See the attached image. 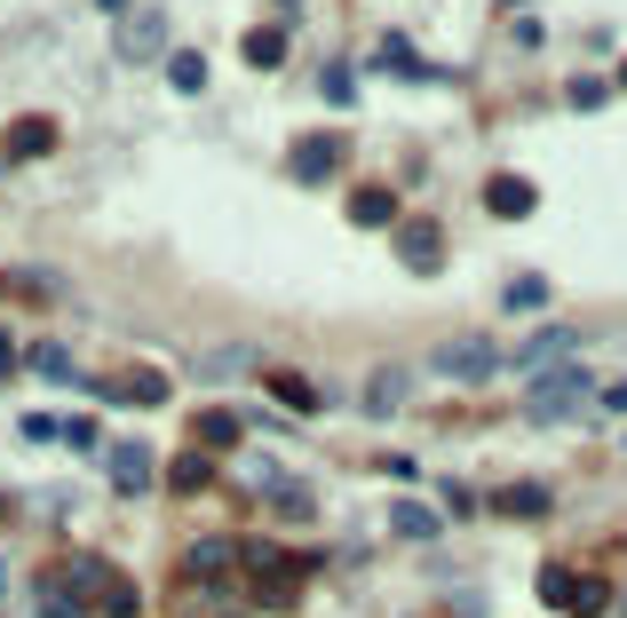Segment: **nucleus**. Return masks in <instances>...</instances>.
<instances>
[{"label": "nucleus", "instance_id": "nucleus-1", "mask_svg": "<svg viewBox=\"0 0 627 618\" xmlns=\"http://www.w3.org/2000/svg\"><path fill=\"white\" fill-rule=\"evenodd\" d=\"M588 397H596L588 365H548V373H533V389H524V412H533L540 428H556V421H572Z\"/></svg>", "mask_w": 627, "mask_h": 618}, {"label": "nucleus", "instance_id": "nucleus-2", "mask_svg": "<svg viewBox=\"0 0 627 618\" xmlns=\"http://www.w3.org/2000/svg\"><path fill=\"white\" fill-rule=\"evenodd\" d=\"M437 373L445 381H492V373H501V350H492L485 333H460V341L437 350Z\"/></svg>", "mask_w": 627, "mask_h": 618}, {"label": "nucleus", "instance_id": "nucleus-3", "mask_svg": "<svg viewBox=\"0 0 627 618\" xmlns=\"http://www.w3.org/2000/svg\"><path fill=\"white\" fill-rule=\"evenodd\" d=\"M334 167H342V135H303V144L286 151V175L294 183H326Z\"/></svg>", "mask_w": 627, "mask_h": 618}, {"label": "nucleus", "instance_id": "nucleus-4", "mask_svg": "<svg viewBox=\"0 0 627 618\" xmlns=\"http://www.w3.org/2000/svg\"><path fill=\"white\" fill-rule=\"evenodd\" d=\"M159 48H168V16H159V9L119 16V56H127V64H151Z\"/></svg>", "mask_w": 627, "mask_h": 618}, {"label": "nucleus", "instance_id": "nucleus-5", "mask_svg": "<svg viewBox=\"0 0 627 618\" xmlns=\"http://www.w3.org/2000/svg\"><path fill=\"white\" fill-rule=\"evenodd\" d=\"M533 206H540V191L524 183V175H492V183H485V215H501V222H524Z\"/></svg>", "mask_w": 627, "mask_h": 618}, {"label": "nucleus", "instance_id": "nucleus-6", "mask_svg": "<svg viewBox=\"0 0 627 618\" xmlns=\"http://www.w3.org/2000/svg\"><path fill=\"white\" fill-rule=\"evenodd\" d=\"M398 262H406V270H421V278H437V270H445L437 222H406V230H398Z\"/></svg>", "mask_w": 627, "mask_h": 618}, {"label": "nucleus", "instance_id": "nucleus-7", "mask_svg": "<svg viewBox=\"0 0 627 618\" xmlns=\"http://www.w3.org/2000/svg\"><path fill=\"white\" fill-rule=\"evenodd\" d=\"M48 151H56V119H41V112L16 119L9 144H0V159H9V167H16V159H48Z\"/></svg>", "mask_w": 627, "mask_h": 618}, {"label": "nucleus", "instance_id": "nucleus-8", "mask_svg": "<svg viewBox=\"0 0 627 618\" xmlns=\"http://www.w3.org/2000/svg\"><path fill=\"white\" fill-rule=\"evenodd\" d=\"M572 350H580V333H572V325H548V333H533V341L516 350V365H524V373H548L556 357H572Z\"/></svg>", "mask_w": 627, "mask_h": 618}, {"label": "nucleus", "instance_id": "nucleus-9", "mask_svg": "<svg viewBox=\"0 0 627 618\" xmlns=\"http://www.w3.org/2000/svg\"><path fill=\"white\" fill-rule=\"evenodd\" d=\"M104 468H112V484L119 492H151V453H144V444H112V453H104Z\"/></svg>", "mask_w": 627, "mask_h": 618}, {"label": "nucleus", "instance_id": "nucleus-10", "mask_svg": "<svg viewBox=\"0 0 627 618\" xmlns=\"http://www.w3.org/2000/svg\"><path fill=\"white\" fill-rule=\"evenodd\" d=\"M350 222H357V230H381V222H398V191H381V183L350 191Z\"/></svg>", "mask_w": 627, "mask_h": 618}, {"label": "nucleus", "instance_id": "nucleus-11", "mask_svg": "<svg viewBox=\"0 0 627 618\" xmlns=\"http://www.w3.org/2000/svg\"><path fill=\"white\" fill-rule=\"evenodd\" d=\"M64 579H72V595H80V603H104V587H112L119 571H112L104 556H72V563H64Z\"/></svg>", "mask_w": 627, "mask_h": 618}, {"label": "nucleus", "instance_id": "nucleus-12", "mask_svg": "<svg viewBox=\"0 0 627 618\" xmlns=\"http://www.w3.org/2000/svg\"><path fill=\"white\" fill-rule=\"evenodd\" d=\"M32 595H41V618H88V603L72 595V579H64V571H41V587H32Z\"/></svg>", "mask_w": 627, "mask_h": 618}, {"label": "nucleus", "instance_id": "nucleus-13", "mask_svg": "<svg viewBox=\"0 0 627 618\" xmlns=\"http://www.w3.org/2000/svg\"><path fill=\"white\" fill-rule=\"evenodd\" d=\"M230 563H239V547H230V539H200V547L183 556V571H191V579H223Z\"/></svg>", "mask_w": 627, "mask_h": 618}, {"label": "nucleus", "instance_id": "nucleus-14", "mask_svg": "<svg viewBox=\"0 0 627 618\" xmlns=\"http://www.w3.org/2000/svg\"><path fill=\"white\" fill-rule=\"evenodd\" d=\"M191 436H200V453H230V444H239V412H200Z\"/></svg>", "mask_w": 627, "mask_h": 618}, {"label": "nucleus", "instance_id": "nucleus-15", "mask_svg": "<svg viewBox=\"0 0 627 618\" xmlns=\"http://www.w3.org/2000/svg\"><path fill=\"white\" fill-rule=\"evenodd\" d=\"M207 484H215V460L200 453V444H191V453L168 468V492H207Z\"/></svg>", "mask_w": 627, "mask_h": 618}, {"label": "nucleus", "instance_id": "nucleus-16", "mask_svg": "<svg viewBox=\"0 0 627 618\" xmlns=\"http://www.w3.org/2000/svg\"><path fill=\"white\" fill-rule=\"evenodd\" d=\"M247 64H254V72H278V64H286V32L254 24V32H247Z\"/></svg>", "mask_w": 627, "mask_h": 618}, {"label": "nucleus", "instance_id": "nucleus-17", "mask_svg": "<svg viewBox=\"0 0 627 618\" xmlns=\"http://www.w3.org/2000/svg\"><path fill=\"white\" fill-rule=\"evenodd\" d=\"M112 397H127V404H168V373H119Z\"/></svg>", "mask_w": 627, "mask_h": 618}, {"label": "nucleus", "instance_id": "nucleus-18", "mask_svg": "<svg viewBox=\"0 0 627 618\" xmlns=\"http://www.w3.org/2000/svg\"><path fill=\"white\" fill-rule=\"evenodd\" d=\"M389 531H398V539H437V515H429L421 500H398V507H389Z\"/></svg>", "mask_w": 627, "mask_h": 618}, {"label": "nucleus", "instance_id": "nucleus-19", "mask_svg": "<svg viewBox=\"0 0 627 618\" xmlns=\"http://www.w3.org/2000/svg\"><path fill=\"white\" fill-rule=\"evenodd\" d=\"M247 365H254V350L230 341V350H207V357H200V381H230V373H247Z\"/></svg>", "mask_w": 627, "mask_h": 618}, {"label": "nucleus", "instance_id": "nucleus-20", "mask_svg": "<svg viewBox=\"0 0 627 618\" xmlns=\"http://www.w3.org/2000/svg\"><path fill=\"white\" fill-rule=\"evenodd\" d=\"M136 610H144L136 579H112V587H104V603H95V618H136Z\"/></svg>", "mask_w": 627, "mask_h": 618}, {"label": "nucleus", "instance_id": "nucleus-21", "mask_svg": "<svg viewBox=\"0 0 627 618\" xmlns=\"http://www.w3.org/2000/svg\"><path fill=\"white\" fill-rule=\"evenodd\" d=\"M565 610H572V618H604V610H612V587H604V579H580Z\"/></svg>", "mask_w": 627, "mask_h": 618}, {"label": "nucleus", "instance_id": "nucleus-22", "mask_svg": "<svg viewBox=\"0 0 627 618\" xmlns=\"http://www.w3.org/2000/svg\"><path fill=\"white\" fill-rule=\"evenodd\" d=\"M492 507H501V515H548V492H540V484H509Z\"/></svg>", "mask_w": 627, "mask_h": 618}, {"label": "nucleus", "instance_id": "nucleus-23", "mask_svg": "<svg viewBox=\"0 0 627 618\" xmlns=\"http://www.w3.org/2000/svg\"><path fill=\"white\" fill-rule=\"evenodd\" d=\"M572 587H580V571H565V563H548V571H540V603H548V610H565Z\"/></svg>", "mask_w": 627, "mask_h": 618}, {"label": "nucleus", "instance_id": "nucleus-24", "mask_svg": "<svg viewBox=\"0 0 627 618\" xmlns=\"http://www.w3.org/2000/svg\"><path fill=\"white\" fill-rule=\"evenodd\" d=\"M406 389H413V381H406L398 365H389V373H374V389H366V404H374V412H389V404H406Z\"/></svg>", "mask_w": 627, "mask_h": 618}, {"label": "nucleus", "instance_id": "nucleus-25", "mask_svg": "<svg viewBox=\"0 0 627 618\" xmlns=\"http://www.w3.org/2000/svg\"><path fill=\"white\" fill-rule=\"evenodd\" d=\"M32 373H48V381H72V350H64V341H41V350H32Z\"/></svg>", "mask_w": 627, "mask_h": 618}, {"label": "nucleus", "instance_id": "nucleus-26", "mask_svg": "<svg viewBox=\"0 0 627 618\" xmlns=\"http://www.w3.org/2000/svg\"><path fill=\"white\" fill-rule=\"evenodd\" d=\"M271 389H278V404H294V412H310V404H318V389L303 381V373H271Z\"/></svg>", "mask_w": 627, "mask_h": 618}, {"label": "nucleus", "instance_id": "nucleus-27", "mask_svg": "<svg viewBox=\"0 0 627 618\" xmlns=\"http://www.w3.org/2000/svg\"><path fill=\"white\" fill-rule=\"evenodd\" d=\"M509 309H516V318H533V309H548V278H516V286H509Z\"/></svg>", "mask_w": 627, "mask_h": 618}, {"label": "nucleus", "instance_id": "nucleus-28", "mask_svg": "<svg viewBox=\"0 0 627 618\" xmlns=\"http://www.w3.org/2000/svg\"><path fill=\"white\" fill-rule=\"evenodd\" d=\"M168 80H175L183 95H200V88H207V64H200V56H175V64H168Z\"/></svg>", "mask_w": 627, "mask_h": 618}, {"label": "nucleus", "instance_id": "nucleus-29", "mask_svg": "<svg viewBox=\"0 0 627 618\" xmlns=\"http://www.w3.org/2000/svg\"><path fill=\"white\" fill-rule=\"evenodd\" d=\"M56 436H64V444H72V453H95V444H104V436H95V421H64Z\"/></svg>", "mask_w": 627, "mask_h": 618}, {"label": "nucleus", "instance_id": "nucleus-30", "mask_svg": "<svg viewBox=\"0 0 627 618\" xmlns=\"http://www.w3.org/2000/svg\"><path fill=\"white\" fill-rule=\"evenodd\" d=\"M0 373H16V341H9V325H0Z\"/></svg>", "mask_w": 627, "mask_h": 618}, {"label": "nucleus", "instance_id": "nucleus-31", "mask_svg": "<svg viewBox=\"0 0 627 618\" xmlns=\"http://www.w3.org/2000/svg\"><path fill=\"white\" fill-rule=\"evenodd\" d=\"M604 404H612V412H627V381H612V389H604Z\"/></svg>", "mask_w": 627, "mask_h": 618}, {"label": "nucleus", "instance_id": "nucleus-32", "mask_svg": "<svg viewBox=\"0 0 627 618\" xmlns=\"http://www.w3.org/2000/svg\"><path fill=\"white\" fill-rule=\"evenodd\" d=\"M95 9H104V16H127V9H136V0H95Z\"/></svg>", "mask_w": 627, "mask_h": 618}, {"label": "nucleus", "instance_id": "nucleus-33", "mask_svg": "<svg viewBox=\"0 0 627 618\" xmlns=\"http://www.w3.org/2000/svg\"><path fill=\"white\" fill-rule=\"evenodd\" d=\"M619 88H627V64H619Z\"/></svg>", "mask_w": 627, "mask_h": 618}, {"label": "nucleus", "instance_id": "nucleus-34", "mask_svg": "<svg viewBox=\"0 0 627 618\" xmlns=\"http://www.w3.org/2000/svg\"><path fill=\"white\" fill-rule=\"evenodd\" d=\"M0 294H9V278H0Z\"/></svg>", "mask_w": 627, "mask_h": 618}, {"label": "nucleus", "instance_id": "nucleus-35", "mask_svg": "<svg viewBox=\"0 0 627 618\" xmlns=\"http://www.w3.org/2000/svg\"><path fill=\"white\" fill-rule=\"evenodd\" d=\"M509 9H516V0H509Z\"/></svg>", "mask_w": 627, "mask_h": 618}]
</instances>
